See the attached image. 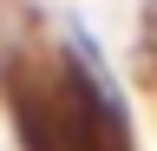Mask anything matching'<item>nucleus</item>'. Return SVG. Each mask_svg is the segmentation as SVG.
Masks as SVG:
<instances>
[{"mask_svg": "<svg viewBox=\"0 0 157 151\" xmlns=\"http://www.w3.org/2000/svg\"><path fill=\"white\" fill-rule=\"evenodd\" d=\"M151 79H157V53H151Z\"/></svg>", "mask_w": 157, "mask_h": 151, "instance_id": "obj_1", "label": "nucleus"}]
</instances>
